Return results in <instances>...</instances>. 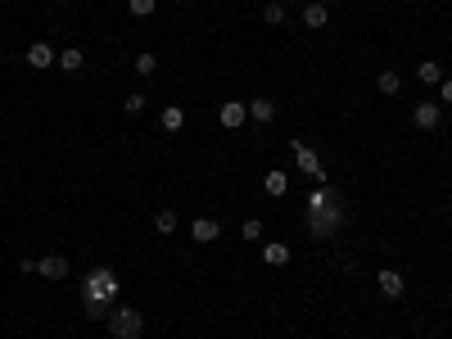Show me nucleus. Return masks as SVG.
I'll return each instance as SVG.
<instances>
[{"label":"nucleus","instance_id":"1","mask_svg":"<svg viewBox=\"0 0 452 339\" xmlns=\"http://www.w3.org/2000/svg\"><path fill=\"white\" fill-rule=\"evenodd\" d=\"M339 226H344V209H339V195L331 186H321L316 195L308 199V231L316 240H331Z\"/></svg>","mask_w":452,"mask_h":339},{"label":"nucleus","instance_id":"2","mask_svg":"<svg viewBox=\"0 0 452 339\" xmlns=\"http://www.w3.org/2000/svg\"><path fill=\"white\" fill-rule=\"evenodd\" d=\"M109 335L114 339H140L145 335V317L136 308H114L109 312Z\"/></svg>","mask_w":452,"mask_h":339},{"label":"nucleus","instance_id":"3","mask_svg":"<svg viewBox=\"0 0 452 339\" xmlns=\"http://www.w3.org/2000/svg\"><path fill=\"white\" fill-rule=\"evenodd\" d=\"M87 299H100V304H114L118 299V276L109 272V267H95L87 276Z\"/></svg>","mask_w":452,"mask_h":339},{"label":"nucleus","instance_id":"4","mask_svg":"<svg viewBox=\"0 0 452 339\" xmlns=\"http://www.w3.org/2000/svg\"><path fill=\"white\" fill-rule=\"evenodd\" d=\"M36 276H45V281H64V276H68V258H64V253H45V258H36Z\"/></svg>","mask_w":452,"mask_h":339},{"label":"nucleus","instance_id":"5","mask_svg":"<svg viewBox=\"0 0 452 339\" xmlns=\"http://www.w3.org/2000/svg\"><path fill=\"white\" fill-rule=\"evenodd\" d=\"M244 118H249V104H240V100H226L217 109V123L222 127H244Z\"/></svg>","mask_w":452,"mask_h":339},{"label":"nucleus","instance_id":"6","mask_svg":"<svg viewBox=\"0 0 452 339\" xmlns=\"http://www.w3.org/2000/svg\"><path fill=\"white\" fill-rule=\"evenodd\" d=\"M375 281H380V289H385L389 299H402V294H407V281H402V272H394V267H385Z\"/></svg>","mask_w":452,"mask_h":339},{"label":"nucleus","instance_id":"7","mask_svg":"<svg viewBox=\"0 0 452 339\" xmlns=\"http://www.w3.org/2000/svg\"><path fill=\"white\" fill-rule=\"evenodd\" d=\"M190 235L199 240V245H213V240L222 235V226H217L213 217H194V222H190Z\"/></svg>","mask_w":452,"mask_h":339},{"label":"nucleus","instance_id":"8","mask_svg":"<svg viewBox=\"0 0 452 339\" xmlns=\"http://www.w3.org/2000/svg\"><path fill=\"white\" fill-rule=\"evenodd\" d=\"M28 64H32V68H50V64H59V55H55L45 41H32V45H28Z\"/></svg>","mask_w":452,"mask_h":339},{"label":"nucleus","instance_id":"9","mask_svg":"<svg viewBox=\"0 0 452 339\" xmlns=\"http://www.w3.org/2000/svg\"><path fill=\"white\" fill-rule=\"evenodd\" d=\"M294 159H299V167H303V172H312L316 181H326V172H321V159H316V154L308 150V145H299V140H294Z\"/></svg>","mask_w":452,"mask_h":339},{"label":"nucleus","instance_id":"10","mask_svg":"<svg viewBox=\"0 0 452 339\" xmlns=\"http://www.w3.org/2000/svg\"><path fill=\"white\" fill-rule=\"evenodd\" d=\"M412 118H417L421 131H434L439 123H443V109H439V104H417V113H412Z\"/></svg>","mask_w":452,"mask_h":339},{"label":"nucleus","instance_id":"11","mask_svg":"<svg viewBox=\"0 0 452 339\" xmlns=\"http://www.w3.org/2000/svg\"><path fill=\"white\" fill-rule=\"evenodd\" d=\"M331 23V5H308L303 9V28H326Z\"/></svg>","mask_w":452,"mask_h":339},{"label":"nucleus","instance_id":"12","mask_svg":"<svg viewBox=\"0 0 452 339\" xmlns=\"http://www.w3.org/2000/svg\"><path fill=\"white\" fill-rule=\"evenodd\" d=\"M263 262H267V267H285V262H290V245H263Z\"/></svg>","mask_w":452,"mask_h":339},{"label":"nucleus","instance_id":"13","mask_svg":"<svg viewBox=\"0 0 452 339\" xmlns=\"http://www.w3.org/2000/svg\"><path fill=\"white\" fill-rule=\"evenodd\" d=\"M249 118H253V123H272V118H276V100H253Z\"/></svg>","mask_w":452,"mask_h":339},{"label":"nucleus","instance_id":"14","mask_svg":"<svg viewBox=\"0 0 452 339\" xmlns=\"http://www.w3.org/2000/svg\"><path fill=\"white\" fill-rule=\"evenodd\" d=\"M263 186H267V195H272V199H280V195L290 190V177H285V172H267Z\"/></svg>","mask_w":452,"mask_h":339},{"label":"nucleus","instance_id":"15","mask_svg":"<svg viewBox=\"0 0 452 339\" xmlns=\"http://www.w3.org/2000/svg\"><path fill=\"white\" fill-rule=\"evenodd\" d=\"M154 231H158V235H172V231H177V213H172V209H158V213H154Z\"/></svg>","mask_w":452,"mask_h":339},{"label":"nucleus","instance_id":"16","mask_svg":"<svg viewBox=\"0 0 452 339\" xmlns=\"http://www.w3.org/2000/svg\"><path fill=\"white\" fill-rule=\"evenodd\" d=\"M263 23H267V28H280V23H285V5H280V0H267V5H263Z\"/></svg>","mask_w":452,"mask_h":339},{"label":"nucleus","instance_id":"17","mask_svg":"<svg viewBox=\"0 0 452 339\" xmlns=\"http://www.w3.org/2000/svg\"><path fill=\"white\" fill-rule=\"evenodd\" d=\"M417 77L425 82V87H439V82H443V68H439V64H434V59H425V64L417 68Z\"/></svg>","mask_w":452,"mask_h":339},{"label":"nucleus","instance_id":"18","mask_svg":"<svg viewBox=\"0 0 452 339\" xmlns=\"http://www.w3.org/2000/svg\"><path fill=\"white\" fill-rule=\"evenodd\" d=\"M59 68H64V72H82L87 59H82V50H64V55H59Z\"/></svg>","mask_w":452,"mask_h":339},{"label":"nucleus","instance_id":"19","mask_svg":"<svg viewBox=\"0 0 452 339\" xmlns=\"http://www.w3.org/2000/svg\"><path fill=\"white\" fill-rule=\"evenodd\" d=\"M186 127V113L181 109H163V131H181Z\"/></svg>","mask_w":452,"mask_h":339},{"label":"nucleus","instance_id":"20","mask_svg":"<svg viewBox=\"0 0 452 339\" xmlns=\"http://www.w3.org/2000/svg\"><path fill=\"white\" fill-rule=\"evenodd\" d=\"M375 87H380V95H398L402 82H398V72H380V82H375Z\"/></svg>","mask_w":452,"mask_h":339},{"label":"nucleus","instance_id":"21","mask_svg":"<svg viewBox=\"0 0 452 339\" xmlns=\"http://www.w3.org/2000/svg\"><path fill=\"white\" fill-rule=\"evenodd\" d=\"M154 68H158V59L145 50V55H136V77H154Z\"/></svg>","mask_w":452,"mask_h":339},{"label":"nucleus","instance_id":"22","mask_svg":"<svg viewBox=\"0 0 452 339\" xmlns=\"http://www.w3.org/2000/svg\"><path fill=\"white\" fill-rule=\"evenodd\" d=\"M154 5H158V0H127V9H131L136 18H150V14H154Z\"/></svg>","mask_w":452,"mask_h":339},{"label":"nucleus","instance_id":"23","mask_svg":"<svg viewBox=\"0 0 452 339\" xmlns=\"http://www.w3.org/2000/svg\"><path fill=\"white\" fill-rule=\"evenodd\" d=\"M240 235L244 240H263V222H258V217H249V222L240 226Z\"/></svg>","mask_w":452,"mask_h":339},{"label":"nucleus","instance_id":"24","mask_svg":"<svg viewBox=\"0 0 452 339\" xmlns=\"http://www.w3.org/2000/svg\"><path fill=\"white\" fill-rule=\"evenodd\" d=\"M122 104H127V113H140V109H145V95L136 91V95H127V100H122Z\"/></svg>","mask_w":452,"mask_h":339},{"label":"nucleus","instance_id":"25","mask_svg":"<svg viewBox=\"0 0 452 339\" xmlns=\"http://www.w3.org/2000/svg\"><path fill=\"white\" fill-rule=\"evenodd\" d=\"M443 104H452V82H443Z\"/></svg>","mask_w":452,"mask_h":339},{"label":"nucleus","instance_id":"26","mask_svg":"<svg viewBox=\"0 0 452 339\" xmlns=\"http://www.w3.org/2000/svg\"><path fill=\"white\" fill-rule=\"evenodd\" d=\"M312 5H331V0H312Z\"/></svg>","mask_w":452,"mask_h":339},{"label":"nucleus","instance_id":"27","mask_svg":"<svg viewBox=\"0 0 452 339\" xmlns=\"http://www.w3.org/2000/svg\"><path fill=\"white\" fill-rule=\"evenodd\" d=\"M280 5H294V0H280Z\"/></svg>","mask_w":452,"mask_h":339},{"label":"nucleus","instance_id":"28","mask_svg":"<svg viewBox=\"0 0 452 339\" xmlns=\"http://www.w3.org/2000/svg\"><path fill=\"white\" fill-rule=\"evenodd\" d=\"M64 5H77V0H64Z\"/></svg>","mask_w":452,"mask_h":339}]
</instances>
